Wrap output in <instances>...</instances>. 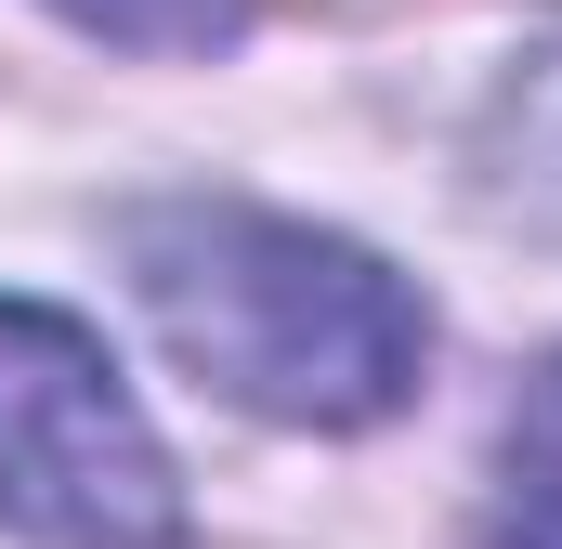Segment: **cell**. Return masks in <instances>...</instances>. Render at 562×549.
<instances>
[{
    "label": "cell",
    "mask_w": 562,
    "mask_h": 549,
    "mask_svg": "<svg viewBox=\"0 0 562 549\" xmlns=\"http://www.w3.org/2000/svg\"><path fill=\"white\" fill-rule=\"evenodd\" d=\"M132 301L157 340L249 418L288 432H380L431 380V301L380 249L262 210V197H144L119 223Z\"/></svg>",
    "instance_id": "1"
},
{
    "label": "cell",
    "mask_w": 562,
    "mask_h": 549,
    "mask_svg": "<svg viewBox=\"0 0 562 549\" xmlns=\"http://www.w3.org/2000/svg\"><path fill=\"white\" fill-rule=\"evenodd\" d=\"M0 537L183 549V471L144 393L66 301H26V288H0Z\"/></svg>",
    "instance_id": "2"
},
{
    "label": "cell",
    "mask_w": 562,
    "mask_h": 549,
    "mask_svg": "<svg viewBox=\"0 0 562 549\" xmlns=\"http://www.w3.org/2000/svg\"><path fill=\"white\" fill-rule=\"evenodd\" d=\"M484 197L510 210V223H537V236H562V26L497 79V105H484Z\"/></svg>",
    "instance_id": "3"
},
{
    "label": "cell",
    "mask_w": 562,
    "mask_h": 549,
    "mask_svg": "<svg viewBox=\"0 0 562 549\" xmlns=\"http://www.w3.org/2000/svg\"><path fill=\"white\" fill-rule=\"evenodd\" d=\"M471 549H562V354L497 418V484H484V537Z\"/></svg>",
    "instance_id": "4"
},
{
    "label": "cell",
    "mask_w": 562,
    "mask_h": 549,
    "mask_svg": "<svg viewBox=\"0 0 562 549\" xmlns=\"http://www.w3.org/2000/svg\"><path fill=\"white\" fill-rule=\"evenodd\" d=\"M53 13H66L79 40H105V53H170V66L249 40V0H53Z\"/></svg>",
    "instance_id": "5"
}]
</instances>
